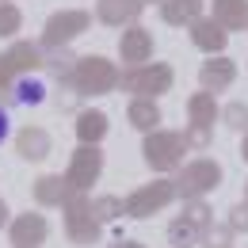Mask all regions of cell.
Segmentation results:
<instances>
[{"instance_id": "39", "label": "cell", "mask_w": 248, "mask_h": 248, "mask_svg": "<svg viewBox=\"0 0 248 248\" xmlns=\"http://www.w3.org/2000/svg\"><path fill=\"white\" fill-rule=\"evenodd\" d=\"M0 4H4V0H0Z\"/></svg>"}, {"instance_id": "30", "label": "cell", "mask_w": 248, "mask_h": 248, "mask_svg": "<svg viewBox=\"0 0 248 248\" xmlns=\"http://www.w3.org/2000/svg\"><path fill=\"white\" fill-rule=\"evenodd\" d=\"M202 248H233V229L229 225H210V229H202Z\"/></svg>"}, {"instance_id": "2", "label": "cell", "mask_w": 248, "mask_h": 248, "mask_svg": "<svg viewBox=\"0 0 248 248\" xmlns=\"http://www.w3.org/2000/svg\"><path fill=\"white\" fill-rule=\"evenodd\" d=\"M184 153H187V141L180 130H149L145 134V141H141V156H145V164L160 172V176H168V172H180L184 168Z\"/></svg>"}, {"instance_id": "8", "label": "cell", "mask_w": 248, "mask_h": 248, "mask_svg": "<svg viewBox=\"0 0 248 248\" xmlns=\"http://www.w3.org/2000/svg\"><path fill=\"white\" fill-rule=\"evenodd\" d=\"M103 176V149L99 145H77L69 156V168H65V180L73 191H88Z\"/></svg>"}, {"instance_id": "14", "label": "cell", "mask_w": 248, "mask_h": 248, "mask_svg": "<svg viewBox=\"0 0 248 248\" xmlns=\"http://www.w3.org/2000/svg\"><path fill=\"white\" fill-rule=\"evenodd\" d=\"M8 65H12V73L16 77H31L34 69H42V62H46V50L38 46V42H23V38H16L12 46H8Z\"/></svg>"}, {"instance_id": "19", "label": "cell", "mask_w": 248, "mask_h": 248, "mask_svg": "<svg viewBox=\"0 0 248 248\" xmlns=\"http://www.w3.org/2000/svg\"><path fill=\"white\" fill-rule=\"evenodd\" d=\"M221 119V107H217L214 92H195L187 99V123L191 126H214Z\"/></svg>"}, {"instance_id": "3", "label": "cell", "mask_w": 248, "mask_h": 248, "mask_svg": "<svg viewBox=\"0 0 248 248\" xmlns=\"http://www.w3.org/2000/svg\"><path fill=\"white\" fill-rule=\"evenodd\" d=\"M119 65L107 62L103 54H88V58H77V69L65 84H73L80 95H107L119 88Z\"/></svg>"}, {"instance_id": "22", "label": "cell", "mask_w": 248, "mask_h": 248, "mask_svg": "<svg viewBox=\"0 0 248 248\" xmlns=\"http://www.w3.org/2000/svg\"><path fill=\"white\" fill-rule=\"evenodd\" d=\"M46 69H50V77H54V80H69V77H73V69H77V54H73V50H69V46H62V50H46Z\"/></svg>"}, {"instance_id": "28", "label": "cell", "mask_w": 248, "mask_h": 248, "mask_svg": "<svg viewBox=\"0 0 248 248\" xmlns=\"http://www.w3.org/2000/svg\"><path fill=\"white\" fill-rule=\"evenodd\" d=\"M221 123L229 126V130H237V134H248V103H241V99L225 103L221 107Z\"/></svg>"}, {"instance_id": "12", "label": "cell", "mask_w": 248, "mask_h": 248, "mask_svg": "<svg viewBox=\"0 0 248 248\" xmlns=\"http://www.w3.org/2000/svg\"><path fill=\"white\" fill-rule=\"evenodd\" d=\"M233 80H237V62L233 58H225V54H214L210 62H202L199 69V84H202V92H225V88H233Z\"/></svg>"}, {"instance_id": "27", "label": "cell", "mask_w": 248, "mask_h": 248, "mask_svg": "<svg viewBox=\"0 0 248 248\" xmlns=\"http://www.w3.org/2000/svg\"><path fill=\"white\" fill-rule=\"evenodd\" d=\"M19 31H23V12L12 0H4L0 4V38H16Z\"/></svg>"}, {"instance_id": "32", "label": "cell", "mask_w": 248, "mask_h": 248, "mask_svg": "<svg viewBox=\"0 0 248 248\" xmlns=\"http://www.w3.org/2000/svg\"><path fill=\"white\" fill-rule=\"evenodd\" d=\"M12 88H16V73H12L8 58L0 54V95H12Z\"/></svg>"}, {"instance_id": "38", "label": "cell", "mask_w": 248, "mask_h": 248, "mask_svg": "<svg viewBox=\"0 0 248 248\" xmlns=\"http://www.w3.org/2000/svg\"><path fill=\"white\" fill-rule=\"evenodd\" d=\"M245 199H248V184H245Z\"/></svg>"}, {"instance_id": "20", "label": "cell", "mask_w": 248, "mask_h": 248, "mask_svg": "<svg viewBox=\"0 0 248 248\" xmlns=\"http://www.w3.org/2000/svg\"><path fill=\"white\" fill-rule=\"evenodd\" d=\"M160 107H156V99H130V107H126V123L134 126V130H141V134H149L160 126Z\"/></svg>"}, {"instance_id": "23", "label": "cell", "mask_w": 248, "mask_h": 248, "mask_svg": "<svg viewBox=\"0 0 248 248\" xmlns=\"http://www.w3.org/2000/svg\"><path fill=\"white\" fill-rule=\"evenodd\" d=\"M12 99H16V103H31V107H38V103L46 99V88H42V84H38L34 77H16Z\"/></svg>"}, {"instance_id": "5", "label": "cell", "mask_w": 248, "mask_h": 248, "mask_svg": "<svg viewBox=\"0 0 248 248\" xmlns=\"http://www.w3.org/2000/svg\"><path fill=\"white\" fill-rule=\"evenodd\" d=\"M225 180V168L217 164L214 156H199V160H187L176 176V195L180 199H206L210 191H217Z\"/></svg>"}, {"instance_id": "15", "label": "cell", "mask_w": 248, "mask_h": 248, "mask_svg": "<svg viewBox=\"0 0 248 248\" xmlns=\"http://www.w3.org/2000/svg\"><path fill=\"white\" fill-rule=\"evenodd\" d=\"M16 153L23 156V160H46V156L54 153V138L42 130V126H23L19 134H16Z\"/></svg>"}, {"instance_id": "34", "label": "cell", "mask_w": 248, "mask_h": 248, "mask_svg": "<svg viewBox=\"0 0 248 248\" xmlns=\"http://www.w3.org/2000/svg\"><path fill=\"white\" fill-rule=\"evenodd\" d=\"M8 221H12V217H8V202H4V199H0V229H4V225H8Z\"/></svg>"}, {"instance_id": "6", "label": "cell", "mask_w": 248, "mask_h": 248, "mask_svg": "<svg viewBox=\"0 0 248 248\" xmlns=\"http://www.w3.org/2000/svg\"><path fill=\"white\" fill-rule=\"evenodd\" d=\"M180 195H176V180H168V176H160L153 184H141L138 191H130L123 199V217H134V221H145V217L160 214L168 202H176Z\"/></svg>"}, {"instance_id": "33", "label": "cell", "mask_w": 248, "mask_h": 248, "mask_svg": "<svg viewBox=\"0 0 248 248\" xmlns=\"http://www.w3.org/2000/svg\"><path fill=\"white\" fill-rule=\"evenodd\" d=\"M4 138H8V111L0 107V145H4Z\"/></svg>"}, {"instance_id": "31", "label": "cell", "mask_w": 248, "mask_h": 248, "mask_svg": "<svg viewBox=\"0 0 248 248\" xmlns=\"http://www.w3.org/2000/svg\"><path fill=\"white\" fill-rule=\"evenodd\" d=\"M229 229H233V233H248V199L229 210Z\"/></svg>"}, {"instance_id": "37", "label": "cell", "mask_w": 248, "mask_h": 248, "mask_svg": "<svg viewBox=\"0 0 248 248\" xmlns=\"http://www.w3.org/2000/svg\"><path fill=\"white\" fill-rule=\"evenodd\" d=\"M141 4H160V0H141Z\"/></svg>"}, {"instance_id": "36", "label": "cell", "mask_w": 248, "mask_h": 248, "mask_svg": "<svg viewBox=\"0 0 248 248\" xmlns=\"http://www.w3.org/2000/svg\"><path fill=\"white\" fill-rule=\"evenodd\" d=\"M241 160L248 164V134H245V141H241Z\"/></svg>"}, {"instance_id": "21", "label": "cell", "mask_w": 248, "mask_h": 248, "mask_svg": "<svg viewBox=\"0 0 248 248\" xmlns=\"http://www.w3.org/2000/svg\"><path fill=\"white\" fill-rule=\"evenodd\" d=\"M214 19L225 31H248V0H214Z\"/></svg>"}, {"instance_id": "29", "label": "cell", "mask_w": 248, "mask_h": 248, "mask_svg": "<svg viewBox=\"0 0 248 248\" xmlns=\"http://www.w3.org/2000/svg\"><path fill=\"white\" fill-rule=\"evenodd\" d=\"M184 141H187V149H210V141H214V126H191L187 123L184 130Z\"/></svg>"}, {"instance_id": "10", "label": "cell", "mask_w": 248, "mask_h": 248, "mask_svg": "<svg viewBox=\"0 0 248 248\" xmlns=\"http://www.w3.org/2000/svg\"><path fill=\"white\" fill-rule=\"evenodd\" d=\"M119 58L123 65H145L153 58V31L141 27V23H130L119 34Z\"/></svg>"}, {"instance_id": "4", "label": "cell", "mask_w": 248, "mask_h": 248, "mask_svg": "<svg viewBox=\"0 0 248 248\" xmlns=\"http://www.w3.org/2000/svg\"><path fill=\"white\" fill-rule=\"evenodd\" d=\"M62 217H65V237H69L73 245H99L103 225H99L95 214H92L88 191H73V195L62 202Z\"/></svg>"}, {"instance_id": "18", "label": "cell", "mask_w": 248, "mask_h": 248, "mask_svg": "<svg viewBox=\"0 0 248 248\" xmlns=\"http://www.w3.org/2000/svg\"><path fill=\"white\" fill-rule=\"evenodd\" d=\"M206 0H160V19L168 27H191L202 16Z\"/></svg>"}, {"instance_id": "1", "label": "cell", "mask_w": 248, "mask_h": 248, "mask_svg": "<svg viewBox=\"0 0 248 248\" xmlns=\"http://www.w3.org/2000/svg\"><path fill=\"white\" fill-rule=\"evenodd\" d=\"M176 84V69L168 62H145V65H126L119 73V88L130 92L134 99H160L172 92Z\"/></svg>"}, {"instance_id": "13", "label": "cell", "mask_w": 248, "mask_h": 248, "mask_svg": "<svg viewBox=\"0 0 248 248\" xmlns=\"http://www.w3.org/2000/svg\"><path fill=\"white\" fill-rule=\"evenodd\" d=\"M141 12H145L141 0H99L95 4V19L103 27H130L141 19Z\"/></svg>"}, {"instance_id": "9", "label": "cell", "mask_w": 248, "mask_h": 248, "mask_svg": "<svg viewBox=\"0 0 248 248\" xmlns=\"http://www.w3.org/2000/svg\"><path fill=\"white\" fill-rule=\"evenodd\" d=\"M8 233H12V245L16 248H38L46 245V237H50V221L46 214H16L8 221Z\"/></svg>"}, {"instance_id": "25", "label": "cell", "mask_w": 248, "mask_h": 248, "mask_svg": "<svg viewBox=\"0 0 248 248\" xmlns=\"http://www.w3.org/2000/svg\"><path fill=\"white\" fill-rule=\"evenodd\" d=\"M180 217H187V221H191L199 233L214 225V210L206 206V199H187V202H184V214H180Z\"/></svg>"}, {"instance_id": "35", "label": "cell", "mask_w": 248, "mask_h": 248, "mask_svg": "<svg viewBox=\"0 0 248 248\" xmlns=\"http://www.w3.org/2000/svg\"><path fill=\"white\" fill-rule=\"evenodd\" d=\"M111 248H145V245H141V241H115Z\"/></svg>"}, {"instance_id": "26", "label": "cell", "mask_w": 248, "mask_h": 248, "mask_svg": "<svg viewBox=\"0 0 248 248\" xmlns=\"http://www.w3.org/2000/svg\"><path fill=\"white\" fill-rule=\"evenodd\" d=\"M92 214H95L99 225L119 221V217H123V199H115V195H99V199H92Z\"/></svg>"}, {"instance_id": "7", "label": "cell", "mask_w": 248, "mask_h": 248, "mask_svg": "<svg viewBox=\"0 0 248 248\" xmlns=\"http://www.w3.org/2000/svg\"><path fill=\"white\" fill-rule=\"evenodd\" d=\"M88 27H92V12H84V8H62V12H54V16L46 19L38 46H42V50H62L73 38H80Z\"/></svg>"}, {"instance_id": "24", "label": "cell", "mask_w": 248, "mask_h": 248, "mask_svg": "<svg viewBox=\"0 0 248 248\" xmlns=\"http://www.w3.org/2000/svg\"><path fill=\"white\" fill-rule=\"evenodd\" d=\"M202 241V233L187 221V217H176L172 225H168V245H176V248H191V245H199Z\"/></svg>"}, {"instance_id": "11", "label": "cell", "mask_w": 248, "mask_h": 248, "mask_svg": "<svg viewBox=\"0 0 248 248\" xmlns=\"http://www.w3.org/2000/svg\"><path fill=\"white\" fill-rule=\"evenodd\" d=\"M187 34H191V46L195 50H202V54H225V46H229V31L217 23L214 16H199L191 27H187Z\"/></svg>"}, {"instance_id": "16", "label": "cell", "mask_w": 248, "mask_h": 248, "mask_svg": "<svg viewBox=\"0 0 248 248\" xmlns=\"http://www.w3.org/2000/svg\"><path fill=\"white\" fill-rule=\"evenodd\" d=\"M77 141L80 145H99L103 138H107V130H111V119H107V111H99V107H88V111H77Z\"/></svg>"}, {"instance_id": "17", "label": "cell", "mask_w": 248, "mask_h": 248, "mask_svg": "<svg viewBox=\"0 0 248 248\" xmlns=\"http://www.w3.org/2000/svg\"><path fill=\"white\" fill-rule=\"evenodd\" d=\"M31 195H34V202L38 206H62L65 199L73 195V187H69V180H65L62 172L54 176V172H46V176H38L31 187Z\"/></svg>"}]
</instances>
